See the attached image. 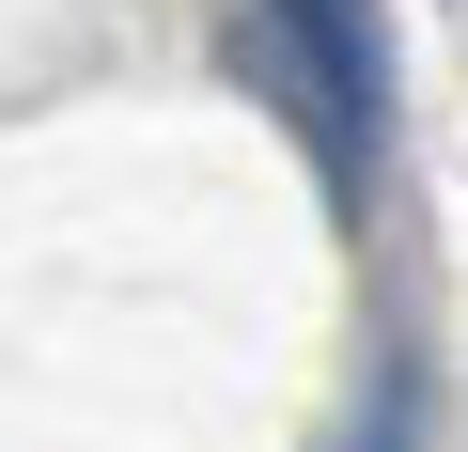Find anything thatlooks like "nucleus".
Instances as JSON below:
<instances>
[{"instance_id":"nucleus-1","label":"nucleus","mask_w":468,"mask_h":452,"mask_svg":"<svg viewBox=\"0 0 468 452\" xmlns=\"http://www.w3.org/2000/svg\"><path fill=\"white\" fill-rule=\"evenodd\" d=\"M234 63H250V94L313 141L328 203L375 187V141H390V0H234Z\"/></svg>"}]
</instances>
